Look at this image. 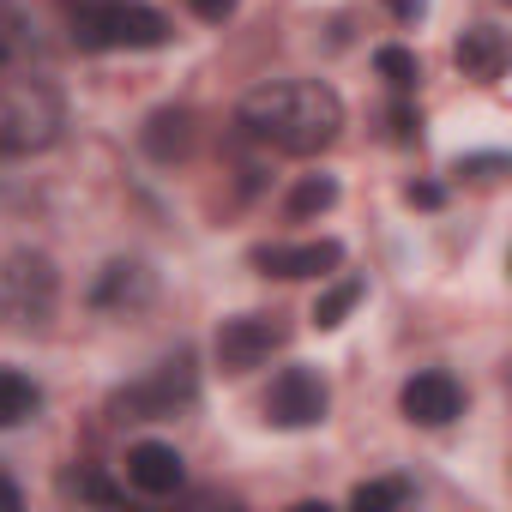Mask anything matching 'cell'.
Here are the masks:
<instances>
[{
	"label": "cell",
	"instance_id": "1",
	"mask_svg": "<svg viewBox=\"0 0 512 512\" xmlns=\"http://www.w3.org/2000/svg\"><path fill=\"white\" fill-rule=\"evenodd\" d=\"M235 121L247 139H260L284 157H314L344 133V97L320 79H278V85L247 91Z\"/></svg>",
	"mask_w": 512,
	"mask_h": 512
},
{
	"label": "cell",
	"instance_id": "2",
	"mask_svg": "<svg viewBox=\"0 0 512 512\" xmlns=\"http://www.w3.org/2000/svg\"><path fill=\"white\" fill-rule=\"evenodd\" d=\"M61 19L79 49H163L175 25L139 0H61Z\"/></svg>",
	"mask_w": 512,
	"mask_h": 512
},
{
	"label": "cell",
	"instance_id": "3",
	"mask_svg": "<svg viewBox=\"0 0 512 512\" xmlns=\"http://www.w3.org/2000/svg\"><path fill=\"white\" fill-rule=\"evenodd\" d=\"M55 302H61V272L49 253H31V247L0 253V326L37 332L55 320Z\"/></svg>",
	"mask_w": 512,
	"mask_h": 512
},
{
	"label": "cell",
	"instance_id": "4",
	"mask_svg": "<svg viewBox=\"0 0 512 512\" xmlns=\"http://www.w3.org/2000/svg\"><path fill=\"white\" fill-rule=\"evenodd\" d=\"M61 139V97L43 79L0 85V157H31Z\"/></svg>",
	"mask_w": 512,
	"mask_h": 512
},
{
	"label": "cell",
	"instance_id": "5",
	"mask_svg": "<svg viewBox=\"0 0 512 512\" xmlns=\"http://www.w3.org/2000/svg\"><path fill=\"white\" fill-rule=\"evenodd\" d=\"M193 398H199V374H193V356H169V362H157L145 380L121 386V392L109 398V410H115V422H163V416L187 410Z\"/></svg>",
	"mask_w": 512,
	"mask_h": 512
},
{
	"label": "cell",
	"instance_id": "6",
	"mask_svg": "<svg viewBox=\"0 0 512 512\" xmlns=\"http://www.w3.org/2000/svg\"><path fill=\"white\" fill-rule=\"evenodd\" d=\"M284 320L278 314H235V320H223L217 326V368L223 374H247V368H260L272 350H284Z\"/></svg>",
	"mask_w": 512,
	"mask_h": 512
},
{
	"label": "cell",
	"instance_id": "7",
	"mask_svg": "<svg viewBox=\"0 0 512 512\" xmlns=\"http://www.w3.org/2000/svg\"><path fill=\"white\" fill-rule=\"evenodd\" d=\"M326 404H332V392L314 368H284L266 392V422L272 428H314L326 416Z\"/></svg>",
	"mask_w": 512,
	"mask_h": 512
},
{
	"label": "cell",
	"instance_id": "8",
	"mask_svg": "<svg viewBox=\"0 0 512 512\" xmlns=\"http://www.w3.org/2000/svg\"><path fill=\"white\" fill-rule=\"evenodd\" d=\"M344 260V247L338 241H266V247H253V266H260L266 278H326L332 266Z\"/></svg>",
	"mask_w": 512,
	"mask_h": 512
},
{
	"label": "cell",
	"instance_id": "9",
	"mask_svg": "<svg viewBox=\"0 0 512 512\" xmlns=\"http://www.w3.org/2000/svg\"><path fill=\"white\" fill-rule=\"evenodd\" d=\"M398 404H404V416H410V422H422V428H446V422L464 410V386H458L446 368H428V374L404 380Z\"/></svg>",
	"mask_w": 512,
	"mask_h": 512
},
{
	"label": "cell",
	"instance_id": "10",
	"mask_svg": "<svg viewBox=\"0 0 512 512\" xmlns=\"http://www.w3.org/2000/svg\"><path fill=\"white\" fill-rule=\"evenodd\" d=\"M127 476H133V488L139 494H175L181 488V452L175 446H163V440H139V446H127Z\"/></svg>",
	"mask_w": 512,
	"mask_h": 512
},
{
	"label": "cell",
	"instance_id": "11",
	"mask_svg": "<svg viewBox=\"0 0 512 512\" xmlns=\"http://www.w3.org/2000/svg\"><path fill=\"white\" fill-rule=\"evenodd\" d=\"M151 296H157V278H151L139 260H115V266H103V278H97V290H91V302H97V308H109V314L145 308Z\"/></svg>",
	"mask_w": 512,
	"mask_h": 512
},
{
	"label": "cell",
	"instance_id": "12",
	"mask_svg": "<svg viewBox=\"0 0 512 512\" xmlns=\"http://www.w3.org/2000/svg\"><path fill=\"white\" fill-rule=\"evenodd\" d=\"M458 67H464V79H476V85H494L500 73H506V31H494V25H470L464 37H458Z\"/></svg>",
	"mask_w": 512,
	"mask_h": 512
},
{
	"label": "cell",
	"instance_id": "13",
	"mask_svg": "<svg viewBox=\"0 0 512 512\" xmlns=\"http://www.w3.org/2000/svg\"><path fill=\"white\" fill-rule=\"evenodd\" d=\"M139 139H145V151H151L157 163H181V157L193 151V109H157Z\"/></svg>",
	"mask_w": 512,
	"mask_h": 512
},
{
	"label": "cell",
	"instance_id": "14",
	"mask_svg": "<svg viewBox=\"0 0 512 512\" xmlns=\"http://www.w3.org/2000/svg\"><path fill=\"white\" fill-rule=\"evenodd\" d=\"M362 296H368V284H362V278H338V284L314 302V326H320V332H338V326L356 314V302H362Z\"/></svg>",
	"mask_w": 512,
	"mask_h": 512
},
{
	"label": "cell",
	"instance_id": "15",
	"mask_svg": "<svg viewBox=\"0 0 512 512\" xmlns=\"http://www.w3.org/2000/svg\"><path fill=\"white\" fill-rule=\"evenodd\" d=\"M338 205V181L332 175H302L296 187H290V199H284V211L302 223V217H320V211H332Z\"/></svg>",
	"mask_w": 512,
	"mask_h": 512
},
{
	"label": "cell",
	"instance_id": "16",
	"mask_svg": "<svg viewBox=\"0 0 512 512\" xmlns=\"http://www.w3.org/2000/svg\"><path fill=\"white\" fill-rule=\"evenodd\" d=\"M31 410H37V386L13 368H0V428H19Z\"/></svg>",
	"mask_w": 512,
	"mask_h": 512
},
{
	"label": "cell",
	"instance_id": "17",
	"mask_svg": "<svg viewBox=\"0 0 512 512\" xmlns=\"http://www.w3.org/2000/svg\"><path fill=\"white\" fill-rule=\"evenodd\" d=\"M404 500H410V482L404 476H380V482H362L350 494V506H362V512H386V506H404Z\"/></svg>",
	"mask_w": 512,
	"mask_h": 512
},
{
	"label": "cell",
	"instance_id": "18",
	"mask_svg": "<svg viewBox=\"0 0 512 512\" xmlns=\"http://www.w3.org/2000/svg\"><path fill=\"white\" fill-rule=\"evenodd\" d=\"M374 67H380V79H386L392 91H410V85L422 79L416 55H410V49H398V43H392V49H380V55H374Z\"/></svg>",
	"mask_w": 512,
	"mask_h": 512
},
{
	"label": "cell",
	"instance_id": "19",
	"mask_svg": "<svg viewBox=\"0 0 512 512\" xmlns=\"http://www.w3.org/2000/svg\"><path fill=\"white\" fill-rule=\"evenodd\" d=\"M67 488H73L79 500H97V506H115V500H121V494H115L103 476H91V470H85V476H67Z\"/></svg>",
	"mask_w": 512,
	"mask_h": 512
},
{
	"label": "cell",
	"instance_id": "20",
	"mask_svg": "<svg viewBox=\"0 0 512 512\" xmlns=\"http://www.w3.org/2000/svg\"><path fill=\"white\" fill-rule=\"evenodd\" d=\"M500 169H506L500 151H482V157H464V163H458V175H470V181H494Z\"/></svg>",
	"mask_w": 512,
	"mask_h": 512
},
{
	"label": "cell",
	"instance_id": "21",
	"mask_svg": "<svg viewBox=\"0 0 512 512\" xmlns=\"http://www.w3.org/2000/svg\"><path fill=\"white\" fill-rule=\"evenodd\" d=\"M19 49V13L7 7V0H0V61H7Z\"/></svg>",
	"mask_w": 512,
	"mask_h": 512
},
{
	"label": "cell",
	"instance_id": "22",
	"mask_svg": "<svg viewBox=\"0 0 512 512\" xmlns=\"http://www.w3.org/2000/svg\"><path fill=\"white\" fill-rule=\"evenodd\" d=\"M404 199H410V205H422V211H440V199H446V193H440L434 181H416V187H410Z\"/></svg>",
	"mask_w": 512,
	"mask_h": 512
},
{
	"label": "cell",
	"instance_id": "23",
	"mask_svg": "<svg viewBox=\"0 0 512 512\" xmlns=\"http://www.w3.org/2000/svg\"><path fill=\"white\" fill-rule=\"evenodd\" d=\"M187 7H193L199 19H211V25H217V19H229V13H235V0H187Z\"/></svg>",
	"mask_w": 512,
	"mask_h": 512
},
{
	"label": "cell",
	"instance_id": "24",
	"mask_svg": "<svg viewBox=\"0 0 512 512\" xmlns=\"http://www.w3.org/2000/svg\"><path fill=\"white\" fill-rule=\"evenodd\" d=\"M386 7H392V19H404V25H416V19L428 13V0H386Z\"/></svg>",
	"mask_w": 512,
	"mask_h": 512
},
{
	"label": "cell",
	"instance_id": "25",
	"mask_svg": "<svg viewBox=\"0 0 512 512\" xmlns=\"http://www.w3.org/2000/svg\"><path fill=\"white\" fill-rule=\"evenodd\" d=\"M392 139H416V115H410L404 103L392 109Z\"/></svg>",
	"mask_w": 512,
	"mask_h": 512
},
{
	"label": "cell",
	"instance_id": "26",
	"mask_svg": "<svg viewBox=\"0 0 512 512\" xmlns=\"http://www.w3.org/2000/svg\"><path fill=\"white\" fill-rule=\"evenodd\" d=\"M0 506H19V494H13V482H0Z\"/></svg>",
	"mask_w": 512,
	"mask_h": 512
},
{
	"label": "cell",
	"instance_id": "27",
	"mask_svg": "<svg viewBox=\"0 0 512 512\" xmlns=\"http://www.w3.org/2000/svg\"><path fill=\"white\" fill-rule=\"evenodd\" d=\"M0 67H7V61H0Z\"/></svg>",
	"mask_w": 512,
	"mask_h": 512
}]
</instances>
